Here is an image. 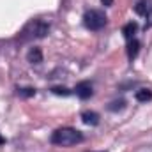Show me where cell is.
Returning a JSON list of instances; mask_svg holds the SVG:
<instances>
[{"mask_svg": "<svg viewBox=\"0 0 152 152\" xmlns=\"http://www.w3.org/2000/svg\"><path fill=\"white\" fill-rule=\"evenodd\" d=\"M83 142V134L81 131H78L75 127H60L51 134V143L53 145H60V147H69Z\"/></svg>", "mask_w": 152, "mask_h": 152, "instance_id": "6da1fadb", "label": "cell"}, {"mask_svg": "<svg viewBox=\"0 0 152 152\" xmlns=\"http://www.w3.org/2000/svg\"><path fill=\"white\" fill-rule=\"evenodd\" d=\"M50 32V21L46 20H32L21 32V41H28V39H41Z\"/></svg>", "mask_w": 152, "mask_h": 152, "instance_id": "7a4b0ae2", "label": "cell"}, {"mask_svg": "<svg viewBox=\"0 0 152 152\" xmlns=\"http://www.w3.org/2000/svg\"><path fill=\"white\" fill-rule=\"evenodd\" d=\"M83 23L88 30H101L104 25H106V16L103 11L99 9H90L85 12L83 16Z\"/></svg>", "mask_w": 152, "mask_h": 152, "instance_id": "3957f363", "label": "cell"}, {"mask_svg": "<svg viewBox=\"0 0 152 152\" xmlns=\"http://www.w3.org/2000/svg\"><path fill=\"white\" fill-rule=\"evenodd\" d=\"M75 92L80 99H88V97L92 96V85H90L88 81H81V83L76 85Z\"/></svg>", "mask_w": 152, "mask_h": 152, "instance_id": "277c9868", "label": "cell"}, {"mask_svg": "<svg viewBox=\"0 0 152 152\" xmlns=\"http://www.w3.org/2000/svg\"><path fill=\"white\" fill-rule=\"evenodd\" d=\"M134 11H136V14L145 16V18H151L152 16V5L149 4V2H145V0L138 2V4L134 5Z\"/></svg>", "mask_w": 152, "mask_h": 152, "instance_id": "5b68a950", "label": "cell"}, {"mask_svg": "<svg viewBox=\"0 0 152 152\" xmlns=\"http://www.w3.org/2000/svg\"><path fill=\"white\" fill-rule=\"evenodd\" d=\"M81 120L88 126H97L99 124V115L96 112H83L81 113Z\"/></svg>", "mask_w": 152, "mask_h": 152, "instance_id": "8992f818", "label": "cell"}, {"mask_svg": "<svg viewBox=\"0 0 152 152\" xmlns=\"http://www.w3.org/2000/svg\"><path fill=\"white\" fill-rule=\"evenodd\" d=\"M27 58H28L30 64H41L42 62V51H41V48H32L28 51Z\"/></svg>", "mask_w": 152, "mask_h": 152, "instance_id": "52a82bcc", "label": "cell"}, {"mask_svg": "<svg viewBox=\"0 0 152 152\" xmlns=\"http://www.w3.org/2000/svg\"><path fill=\"white\" fill-rule=\"evenodd\" d=\"M134 97H136V101H140V103H147V101L152 99V90L151 88H140V90H136Z\"/></svg>", "mask_w": 152, "mask_h": 152, "instance_id": "ba28073f", "label": "cell"}, {"mask_svg": "<svg viewBox=\"0 0 152 152\" xmlns=\"http://www.w3.org/2000/svg\"><path fill=\"white\" fill-rule=\"evenodd\" d=\"M138 51H140V41L131 39V41H129V44H127V57L133 60V58L138 55Z\"/></svg>", "mask_w": 152, "mask_h": 152, "instance_id": "9c48e42d", "label": "cell"}, {"mask_svg": "<svg viewBox=\"0 0 152 152\" xmlns=\"http://www.w3.org/2000/svg\"><path fill=\"white\" fill-rule=\"evenodd\" d=\"M138 30V25L134 23V21H131V23H127L124 28H122V34H124V37L127 39V41H131V39H134V32Z\"/></svg>", "mask_w": 152, "mask_h": 152, "instance_id": "30bf717a", "label": "cell"}, {"mask_svg": "<svg viewBox=\"0 0 152 152\" xmlns=\"http://www.w3.org/2000/svg\"><path fill=\"white\" fill-rule=\"evenodd\" d=\"M51 90H53V94H58V96H60V94H62V96H69V94H71V90L66 88V87H53Z\"/></svg>", "mask_w": 152, "mask_h": 152, "instance_id": "8fae6325", "label": "cell"}, {"mask_svg": "<svg viewBox=\"0 0 152 152\" xmlns=\"http://www.w3.org/2000/svg\"><path fill=\"white\" fill-rule=\"evenodd\" d=\"M20 94H23V96H34L36 90L34 88H20Z\"/></svg>", "mask_w": 152, "mask_h": 152, "instance_id": "7c38bea8", "label": "cell"}, {"mask_svg": "<svg viewBox=\"0 0 152 152\" xmlns=\"http://www.w3.org/2000/svg\"><path fill=\"white\" fill-rule=\"evenodd\" d=\"M101 2H103L104 5H112V4H113V0H101Z\"/></svg>", "mask_w": 152, "mask_h": 152, "instance_id": "4fadbf2b", "label": "cell"}, {"mask_svg": "<svg viewBox=\"0 0 152 152\" xmlns=\"http://www.w3.org/2000/svg\"><path fill=\"white\" fill-rule=\"evenodd\" d=\"M4 143H5V138H4V136H2V133H0V145H4Z\"/></svg>", "mask_w": 152, "mask_h": 152, "instance_id": "5bb4252c", "label": "cell"}]
</instances>
